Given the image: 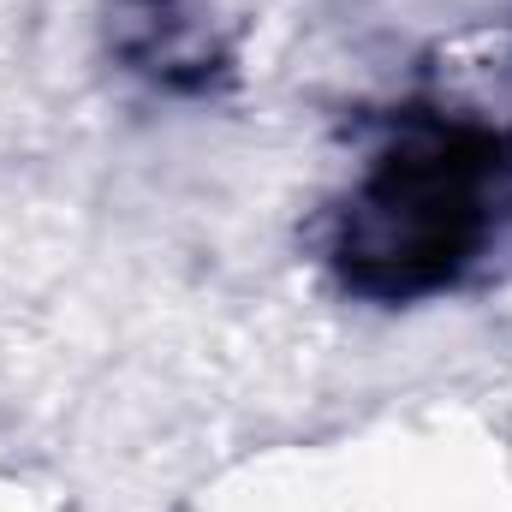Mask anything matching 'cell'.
I'll return each instance as SVG.
<instances>
[{"instance_id":"cell-1","label":"cell","mask_w":512,"mask_h":512,"mask_svg":"<svg viewBox=\"0 0 512 512\" xmlns=\"http://www.w3.org/2000/svg\"><path fill=\"white\" fill-rule=\"evenodd\" d=\"M512 239V126L399 108L334 203L328 262L352 292H453Z\"/></svg>"}]
</instances>
